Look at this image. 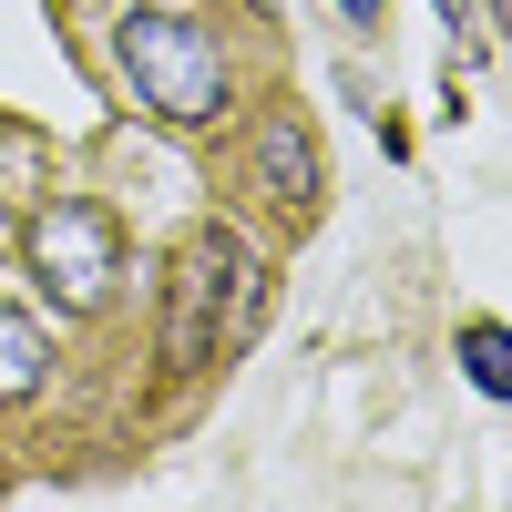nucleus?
I'll return each instance as SVG.
<instances>
[{
    "label": "nucleus",
    "mask_w": 512,
    "mask_h": 512,
    "mask_svg": "<svg viewBox=\"0 0 512 512\" xmlns=\"http://www.w3.org/2000/svg\"><path fill=\"white\" fill-rule=\"evenodd\" d=\"M267 308V277L236 226H195L175 256V308H164V369H216Z\"/></svg>",
    "instance_id": "1"
},
{
    "label": "nucleus",
    "mask_w": 512,
    "mask_h": 512,
    "mask_svg": "<svg viewBox=\"0 0 512 512\" xmlns=\"http://www.w3.org/2000/svg\"><path fill=\"white\" fill-rule=\"evenodd\" d=\"M113 62H123V82L144 93V113L185 123V134L226 113V52H216V31L185 21V11H123Z\"/></svg>",
    "instance_id": "2"
},
{
    "label": "nucleus",
    "mask_w": 512,
    "mask_h": 512,
    "mask_svg": "<svg viewBox=\"0 0 512 512\" xmlns=\"http://www.w3.org/2000/svg\"><path fill=\"white\" fill-rule=\"evenodd\" d=\"M31 267H41V287H52L62 308H103L113 277H123V226H113V205H93V195L41 205V216H31Z\"/></svg>",
    "instance_id": "3"
},
{
    "label": "nucleus",
    "mask_w": 512,
    "mask_h": 512,
    "mask_svg": "<svg viewBox=\"0 0 512 512\" xmlns=\"http://www.w3.org/2000/svg\"><path fill=\"white\" fill-rule=\"evenodd\" d=\"M256 195H267L287 226L318 216V144H308V123H297V113H267V123H256Z\"/></svg>",
    "instance_id": "4"
},
{
    "label": "nucleus",
    "mask_w": 512,
    "mask_h": 512,
    "mask_svg": "<svg viewBox=\"0 0 512 512\" xmlns=\"http://www.w3.org/2000/svg\"><path fill=\"white\" fill-rule=\"evenodd\" d=\"M52 379V338H41L21 308H0V400H31Z\"/></svg>",
    "instance_id": "5"
},
{
    "label": "nucleus",
    "mask_w": 512,
    "mask_h": 512,
    "mask_svg": "<svg viewBox=\"0 0 512 512\" xmlns=\"http://www.w3.org/2000/svg\"><path fill=\"white\" fill-rule=\"evenodd\" d=\"M461 369H472L482 400H512V328L502 318H472V328H461Z\"/></svg>",
    "instance_id": "6"
},
{
    "label": "nucleus",
    "mask_w": 512,
    "mask_h": 512,
    "mask_svg": "<svg viewBox=\"0 0 512 512\" xmlns=\"http://www.w3.org/2000/svg\"><path fill=\"white\" fill-rule=\"evenodd\" d=\"M441 21H451V31H472V0H441Z\"/></svg>",
    "instance_id": "7"
},
{
    "label": "nucleus",
    "mask_w": 512,
    "mask_h": 512,
    "mask_svg": "<svg viewBox=\"0 0 512 512\" xmlns=\"http://www.w3.org/2000/svg\"><path fill=\"white\" fill-rule=\"evenodd\" d=\"M338 11H349V21H369V31H379V0H338Z\"/></svg>",
    "instance_id": "8"
},
{
    "label": "nucleus",
    "mask_w": 512,
    "mask_h": 512,
    "mask_svg": "<svg viewBox=\"0 0 512 512\" xmlns=\"http://www.w3.org/2000/svg\"><path fill=\"white\" fill-rule=\"evenodd\" d=\"M492 11H502V31H512V0H492Z\"/></svg>",
    "instance_id": "9"
},
{
    "label": "nucleus",
    "mask_w": 512,
    "mask_h": 512,
    "mask_svg": "<svg viewBox=\"0 0 512 512\" xmlns=\"http://www.w3.org/2000/svg\"><path fill=\"white\" fill-rule=\"evenodd\" d=\"M256 11H277V0H256Z\"/></svg>",
    "instance_id": "10"
},
{
    "label": "nucleus",
    "mask_w": 512,
    "mask_h": 512,
    "mask_svg": "<svg viewBox=\"0 0 512 512\" xmlns=\"http://www.w3.org/2000/svg\"><path fill=\"white\" fill-rule=\"evenodd\" d=\"M0 492H11V472H0Z\"/></svg>",
    "instance_id": "11"
}]
</instances>
